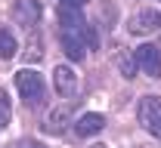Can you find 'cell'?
I'll list each match as a JSON object with an SVG mask.
<instances>
[{"label":"cell","mask_w":161,"mask_h":148,"mask_svg":"<svg viewBox=\"0 0 161 148\" xmlns=\"http://www.w3.org/2000/svg\"><path fill=\"white\" fill-rule=\"evenodd\" d=\"M102 127H105V117L96 114V111H90V114H80V117H78L75 133H78V136H99Z\"/></svg>","instance_id":"obj_8"},{"label":"cell","mask_w":161,"mask_h":148,"mask_svg":"<svg viewBox=\"0 0 161 148\" xmlns=\"http://www.w3.org/2000/svg\"><path fill=\"white\" fill-rule=\"evenodd\" d=\"M59 22L62 28L68 31V34H80L84 31V16H80V9H71V6H59Z\"/></svg>","instance_id":"obj_9"},{"label":"cell","mask_w":161,"mask_h":148,"mask_svg":"<svg viewBox=\"0 0 161 148\" xmlns=\"http://www.w3.org/2000/svg\"><path fill=\"white\" fill-rule=\"evenodd\" d=\"M9 120H13V105H9L6 89H0V127H6Z\"/></svg>","instance_id":"obj_14"},{"label":"cell","mask_w":161,"mask_h":148,"mask_svg":"<svg viewBox=\"0 0 161 148\" xmlns=\"http://www.w3.org/2000/svg\"><path fill=\"white\" fill-rule=\"evenodd\" d=\"M53 86H56V93L62 99H75L78 96V74H75V68L56 65L53 68Z\"/></svg>","instance_id":"obj_3"},{"label":"cell","mask_w":161,"mask_h":148,"mask_svg":"<svg viewBox=\"0 0 161 148\" xmlns=\"http://www.w3.org/2000/svg\"><path fill=\"white\" fill-rule=\"evenodd\" d=\"M40 59H43V40H40V34H31L28 46H25V62H40Z\"/></svg>","instance_id":"obj_13"},{"label":"cell","mask_w":161,"mask_h":148,"mask_svg":"<svg viewBox=\"0 0 161 148\" xmlns=\"http://www.w3.org/2000/svg\"><path fill=\"white\" fill-rule=\"evenodd\" d=\"M133 56H136V68H142V71H146L149 77H155V80L161 77V53H158V46L142 43Z\"/></svg>","instance_id":"obj_4"},{"label":"cell","mask_w":161,"mask_h":148,"mask_svg":"<svg viewBox=\"0 0 161 148\" xmlns=\"http://www.w3.org/2000/svg\"><path fill=\"white\" fill-rule=\"evenodd\" d=\"M118 71L124 74V80H133V77H136V56L124 49L118 56Z\"/></svg>","instance_id":"obj_12"},{"label":"cell","mask_w":161,"mask_h":148,"mask_svg":"<svg viewBox=\"0 0 161 148\" xmlns=\"http://www.w3.org/2000/svg\"><path fill=\"white\" fill-rule=\"evenodd\" d=\"M16 89H19V96L28 105H37L40 99H43V93H47V84H43V77H40L37 71L22 68L19 74H16Z\"/></svg>","instance_id":"obj_1"},{"label":"cell","mask_w":161,"mask_h":148,"mask_svg":"<svg viewBox=\"0 0 161 148\" xmlns=\"http://www.w3.org/2000/svg\"><path fill=\"white\" fill-rule=\"evenodd\" d=\"M80 34H84V43H87V46H90V49H99V31H96V28H93V25H84V31H80Z\"/></svg>","instance_id":"obj_15"},{"label":"cell","mask_w":161,"mask_h":148,"mask_svg":"<svg viewBox=\"0 0 161 148\" xmlns=\"http://www.w3.org/2000/svg\"><path fill=\"white\" fill-rule=\"evenodd\" d=\"M16 148H47V145L37 139H22V142H16Z\"/></svg>","instance_id":"obj_16"},{"label":"cell","mask_w":161,"mask_h":148,"mask_svg":"<svg viewBox=\"0 0 161 148\" xmlns=\"http://www.w3.org/2000/svg\"><path fill=\"white\" fill-rule=\"evenodd\" d=\"M127 28H130V34H152L161 28V13L158 9H140Z\"/></svg>","instance_id":"obj_6"},{"label":"cell","mask_w":161,"mask_h":148,"mask_svg":"<svg viewBox=\"0 0 161 148\" xmlns=\"http://www.w3.org/2000/svg\"><path fill=\"white\" fill-rule=\"evenodd\" d=\"M16 53H19V43L13 37V31H9V28H0V59L6 62V59H13Z\"/></svg>","instance_id":"obj_11"},{"label":"cell","mask_w":161,"mask_h":148,"mask_svg":"<svg viewBox=\"0 0 161 148\" xmlns=\"http://www.w3.org/2000/svg\"><path fill=\"white\" fill-rule=\"evenodd\" d=\"M68 120H71V105H59V108H53V111L43 117V130L53 133V136H59V133H65Z\"/></svg>","instance_id":"obj_7"},{"label":"cell","mask_w":161,"mask_h":148,"mask_svg":"<svg viewBox=\"0 0 161 148\" xmlns=\"http://www.w3.org/2000/svg\"><path fill=\"white\" fill-rule=\"evenodd\" d=\"M136 117L155 139H161V96H142L140 108H136Z\"/></svg>","instance_id":"obj_2"},{"label":"cell","mask_w":161,"mask_h":148,"mask_svg":"<svg viewBox=\"0 0 161 148\" xmlns=\"http://www.w3.org/2000/svg\"><path fill=\"white\" fill-rule=\"evenodd\" d=\"M84 3H90V0H62V6H71V9H80Z\"/></svg>","instance_id":"obj_17"},{"label":"cell","mask_w":161,"mask_h":148,"mask_svg":"<svg viewBox=\"0 0 161 148\" xmlns=\"http://www.w3.org/2000/svg\"><path fill=\"white\" fill-rule=\"evenodd\" d=\"M40 3L37 0H16L13 3V19H16V25H22V28H34L40 22Z\"/></svg>","instance_id":"obj_5"},{"label":"cell","mask_w":161,"mask_h":148,"mask_svg":"<svg viewBox=\"0 0 161 148\" xmlns=\"http://www.w3.org/2000/svg\"><path fill=\"white\" fill-rule=\"evenodd\" d=\"M62 49H65V56L68 59H75V62H80L87 53H84V40H80L78 34H68V31H62Z\"/></svg>","instance_id":"obj_10"}]
</instances>
